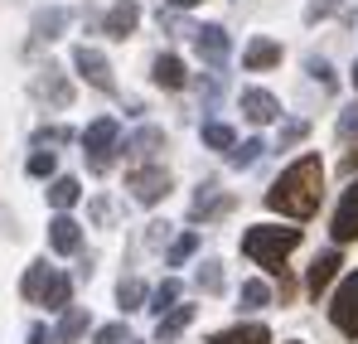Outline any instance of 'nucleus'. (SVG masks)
I'll return each mask as SVG.
<instances>
[{
	"label": "nucleus",
	"instance_id": "bb28decb",
	"mask_svg": "<svg viewBox=\"0 0 358 344\" xmlns=\"http://www.w3.org/2000/svg\"><path fill=\"white\" fill-rule=\"evenodd\" d=\"M44 282H49V267H44V262H29V272H24L20 291H24L29 301H39V296H44Z\"/></svg>",
	"mask_w": 358,
	"mask_h": 344
},
{
	"label": "nucleus",
	"instance_id": "412c9836",
	"mask_svg": "<svg viewBox=\"0 0 358 344\" xmlns=\"http://www.w3.org/2000/svg\"><path fill=\"white\" fill-rule=\"evenodd\" d=\"M155 83H160V88H170V92L184 88V83H189V78H184V63H179L175 54H160V58H155Z\"/></svg>",
	"mask_w": 358,
	"mask_h": 344
},
{
	"label": "nucleus",
	"instance_id": "393cba45",
	"mask_svg": "<svg viewBox=\"0 0 358 344\" xmlns=\"http://www.w3.org/2000/svg\"><path fill=\"white\" fill-rule=\"evenodd\" d=\"M203 146H213V151H233L238 136H233V126H223V121H203Z\"/></svg>",
	"mask_w": 358,
	"mask_h": 344
},
{
	"label": "nucleus",
	"instance_id": "c85d7f7f",
	"mask_svg": "<svg viewBox=\"0 0 358 344\" xmlns=\"http://www.w3.org/2000/svg\"><path fill=\"white\" fill-rule=\"evenodd\" d=\"M117 301H121V310H141L145 287H141V282H121V287H117Z\"/></svg>",
	"mask_w": 358,
	"mask_h": 344
},
{
	"label": "nucleus",
	"instance_id": "b1692460",
	"mask_svg": "<svg viewBox=\"0 0 358 344\" xmlns=\"http://www.w3.org/2000/svg\"><path fill=\"white\" fill-rule=\"evenodd\" d=\"M175 305H179V282H175V277H165V282L155 287V296H150V310H155V315H170Z\"/></svg>",
	"mask_w": 358,
	"mask_h": 344
},
{
	"label": "nucleus",
	"instance_id": "c756f323",
	"mask_svg": "<svg viewBox=\"0 0 358 344\" xmlns=\"http://www.w3.org/2000/svg\"><path fill=\"white\" fill-rule=\"evenodd\" d=\"M199 291H208V296L223 291V272H218V262H203V267H199Z\"/></svg>",
	"mask_w": 358,
	"mask_h": 344
},
{
	"label": "nucleus",
	"instance_id": "72a5a7b5",
	"mask_svg": "<svg viewBox=\"0 0 358 344\" xmlns=\"http://www.w3.org/2000/svg\"><path fill=\"white\" fill-rule=\"evenodd\" d=\"M310 73H315V83H320V88H324V92H329V88H334V68H329V63H324V58H310Z\"/></svg>",
	"mask_w": 358,
	"mask_h": 344
},
{
	"label": "nucleus",
	"instance_id": "dca6fc26",
	"mask_svg": "<svg viewBox=\"0 0 358 344\" xmlns=\"http://www.w3.org/2000/svg\"><path fill=\"white\" fill-rule=\"evenodd\" d=\"M160 146H165V131H160V126H141V131H136V136L126 141V151H131L136 160H150V156H155Z\"/></svg>",
	"mask_w": 358,
	"mask_h": 344
},
{
	"label": "nucleus",
	"instance_id": "ea45409f",
	"mask_svg": "<svg viewBox=\"0 0 358 344\" xmlns=\"http://www.w3.org/2000/svg\"><path fill=\"white\" fill-rule=\"evenodd\" d=\"M344 174H358V151H354V156H344Z\"/></svg>",
	"mask_w": 358,
	"mask_h": 344
},
{
	"label": "nucleus",
	"instance_id": "4468645a",
	"mask_svg": "<svg viewBox=\"0 0 358 344\" xmlns=\"http://www.w3.org/2000/svg\"><path fill=\"white\" fill-rule=\"evenodd\" d=\"M49 247H54V252H78V247H83V228H78L68 214H59V219L49 223Z\"/></svg>",
	"mask_w": 358,
	"mask_h": 344
},
{
	"label": "nucleus",
	"instance_id": "7c9ffc66",
	"mask_svg": "<svg viewBox=\"0 0 358 344\" xmlns=\"http://www.w3.org/2000/svg\"><path fill=\"white\" fill-rule=\"evenodd\" d=\"M54 165H59V160H54V151H34V156H29V174H34V179H49Z\"/></svg>",
	"mask_w": 358,
	"mask_h": 344
},
{
	"label": "nucleus",
	"instance_id": "5701e85b",
	"mask_svg": "<svg viewBox=\"0 0 358 344\" xmlns=\"http://www.w3.org/2000/svg\"><path fill=\"white\" fill-rule=\"evenodd\" d=\"M83 330H87V310L73 305V310L59 320V335H54V340H59V344H78V340H83Z\"/></svg>",
	"mask_w": 358,
	"mask_h": 344
},
{
	"label": "nucleus",
	"instance_id": "7ed1b4c3",
	"mask_svg": "<svg viewBox=\"0 0 358 344\" xmlns=\"http://www.w3.org/2000/svg\"><path fill=\"white\" fill-rule=\"evenodd\" d=\"M117 141H121L117 116H97V121L83 131V156H87V165H92L97 174L112 165V151H117Z\"/></svg>",
	"mask_w": 358,
	"mask_h": 344
},
{
	"label": "nucleus",
	"instance_id": "9b49d317",
	"mask_svg": "<svg viewBox=\"0 0 358 344\" xmlns=\"http://www.w3.org/2000/svg\"><path fill=\"white\" fill-rule=\"evenodd\" d=\"M276 63H281V44H276V39H262V34H257V39L242 49V68H247V73H262V68H276Z\"/></svg>",
	"mask_w": 358,
	"mask_h": 344
},
{
	"label": "nucleus",
	"instance_id": "f257e3e1",
	"mask_svg": "<svg viewBox=\"0 0 358 344\" xmlns=\"http://www.w3.org/2000/svg\"><path fill=\"white\" fill-rule=\"evenodd\" d=\"M320 184H324L320 156H300L296 165H286L281 179L266 189V209H276L286 219H310L320 209Z\"/></svg>",
	"mask_w": 358,
	"mask_h": 344
},
{
	"label": "nucleus",
	"instance_id": "a878e982",
	"mask_svg": "<svg viewBox=\"0 0 358 344\" xmlns=\"http://www.w3.org/2000/svg\"><path fill=\"white\" fill-rule=\"evenodd\" d=\"M262 151H266L262 141H242V146H233V151H228V160H233L238 170H252V165L262 160Z\"/></svg>",
	"mask_w": 358,
	"mask_h": 344
},
{
	"label": "nucleus",
	"instance_id": "6e6552de",
	"mask_svg": "<svg viewBox=\"0 0 358 344\" xmlns=\"http://www.w3.org/2000/svg\"><path fill=\"white\" fill-rule=\"evenodd\" d=\"M242 116H247L252 126H266V121L281 116V102H276L266 88H242Z\"/></svg>",
	"mask_w": 358,
	"mask_h": 344
},
{
	"label": "nucleus",
	"instance_id": "2eb2a0df",
	"mask_svg": "<svg viewBox=\"0 0 358 344\" xmlns=\"http://www.w3.org/2000/svg\"><path fill=\"white\" fill-rule=\"evenodd\" d=\"M228 209V199L218 194V184L208 179V184H199V194H194V204H189V219H213V214H223Z\"/></svg>",
	"mask_w": 358,
	"mask_h": 344
},
{
	"label": "nucleus",
	"instance_id": "4c0bfd02",
	"mask_svg": "<svg viewBox=\"0 0 358 344\" xmlns=\"http://www.w3.org/2000/svg\"><path fill=\"white\" fill-rule=\"evenodd\" d=\"M165 238H170V223H150V242H155V247H160Z\"/></svg>",
	"mask_w": 358,
	"mask_h": 344
},
{
	"label": "nucleus",
	"instance_id": "4be33fe9",
	"mask_svg": "<svg viewBox=\"0 0 358 344\" xmlns=\"http://www.w3.org/2000/svg\"><path fill=\"white\" fill-rule=\"evenodd\" d=\"M189 320H194V305H175L170 315H160V325H155V335H160V344H170V340L179 335V330L189 325Z\"/></svg>",
	"mask_w": 358,
	"mask_h": 344
},
{
	"label": "nucleus",
	"instance_id": "6ab92c4d",
	"mask_svg": "<svg viewBox=\"0 0 358 344\" xmlns=\"http://www.w3.org/2000/svg\"><path fill=\"white\" fill-rule=\"evenodd\" d=\"M68 20H73L68 10H39L34 15V39H59L63 29H68Z\"/></svg>",
	"mask_w": 358,
	"mask_h": 344
},
{
	"label": "nucleus",
	"instance_id": "e433bc0d",
	"mask_svg": "<svg viewBox=\"0 0 358 344\" xmlns=\"http://www.w3.org/2000/svg\"><path fill=\"white\" fill-rule=\"evenodd\" d=\"M59 141H73V131H63V126H49V131H39V136H34V146H59Z\"/></svg>",
	"mask_w": 358,
	"mask_h": 344
},
{
	"label": "nucleus",
	"instance_id": "79ce46f5",
	"mask_svg": "<svg viewBox=\"0 0 358 344\" xmlns=\"http://www.w3.org/2000/svg\"><path fill=\"white\" fill-rule=\"evenodd\" d=\"M349 78H354V88H358V63H354V73H349Z\"/></svg>",
	"mask_w": 358,
	"mask_h": 344
},
{
	"label": "nucleus",
	"instance_id": "1a4fd4ad",
	"mask_svg": "<svg viewBox=\"0 0 358 344\" xmlns=\"http://www.w3.org/2000/svg\"><path fill=\"white\" fill-rule=\"evenodd\" d=\"M194 49L208 58V63H223L228 49H233V39H228L223 25H199V29H194Z\"/></svg>",
	"mask_w": 358,
	"mask_h": 344
},
{
	"label": "nucleus",
	"instance_id": "39448f33",
	"mask_svg": "<svg viewBox=\"0 0 358 344\" xmlns=\"http://www.w3.org/2000/svg\"><path fill=\"white\" fill-rule=\"evenodd\" d=\"M126 189H131L141 204H160V199L170 194V174L160 170V165H141V170L126 174Z\"/></svg>",
	"mask_w": 358,
	"mask_h": 344
},
{
	"label": "nucleus",
	"instance_id": "9d476101",
	"mask_svg": "<svg viewBox=\"0 0 358 344\" xmlns=\"http://www.w3.org/2000/svg\"><path fill=\"white\" fill-rule=\"evenodd\" d=\"M34 97H44V102H54V107H68V102H73V83L63 78L59 68H44V73L34 78Z\"/></svg>",
	"mask_w": 358,
	"mask_h": 344
},
{
	"label": "nucleus",
	"instance_id": "ddd939ff",
	"mask_svg": "<svg viewBox=\"0 0 358 344\" xmlns=\"http://www.w3.org/2000/svg\"><path fill=\"white\" fill-rule=\"evenodd\" d=\"M339 267H344V257H339V252H320V257L310 262V277H305V287H310V296L329 291V282L339 277Z\"/></svg>",
	"mask_w": 358,
	"mask_h": 344
},
{
	"label": "nucleus",
	"instance_id": "58836bf2",
	"mask_svg": "<svg viewBox=\"0 0 358 344\" xmlns=\"http://www.w3.org/2000/svg\"><path fill=\"white\" fill-rule=\"evenodd\" d=\"M29 344H49V330H44V325H34V330H29Z\"/></svg>",
	"mask_w": 358,
	"mask_h": 344
},
{
	"label": "nucleus",
	"instance_id": "f704fd0d",
	"mask_svg": "<svg viewBox=\"0 0 358 344\" xmlns=\"http://www.w3.org/2000/svg\"><path fill=\"white\" fill-rule=\"evenodd\" d=\"M92 340H97V344H126L131 335H126V325H102V330H97Z\"/></svg>",
	"mask_w": 358,
	"mask_h": 344
},
{
	"label": "nucleus",
	"instance_id": "2f4dec72",
	"mask_svg": "<svg viewBox=\"0 0 358 344\" xmlns=\"http://www.w3.org/2000/svg\"><path fill=\"white\" fill-rule=\"evenodd\" d=\"M194 247H199V233H184L175 247H170V267H179V262H189L194 257Z\"/></svg>",
	"mask_w": 358,
	"mask_h": 344
},
{
	"label": "nucleus",
	"instance_id": "f3484780",
	"mask_svg": "<svg viewBox=\"0 0 358 344\" xmlns=\"http://www.w3.org/2000/svg\"><path fill=\"white\" fill-rule=\"evenodd\" d=\"M208 344H271V330L266 325H233V330L213 335Z\"/></svg>",
	"mask_w": 358,
	"mask_h": 344
},
{
	"label": "nucleus",
	"instance_id": "cd10ccee",
	"mask_svg": "<svg viewBox=\"0 0 358 344\" xmlns=\"http://www.w3.org/2000/svg\"><path fill=\"white\" fill-rule=\"evenodd\" d=\"M266 301H271V287L266 282H242V305L247 310H262Z\"/></svg>",
	"mask_w": 358,
	"mask_h": 344
},
{
	"label": "nucleus",
	"instance_id": "f8f14e48",
	"mask_svg": "<svg viewBox=\"0 0 358 344\" xmlns=\"http://www.w3.org/2000/svg\"><path fill=\"white\" fill-rule=\"evenodd\" d=\"M136 25H141V5H136V0H117V5L107 10V20H102V29H107L112 39H126Z\"/></svg>",
	"mask_w": 358,
	"mask_h": 344
},
{
	"label": "nucleus",
	"instance_id": "473e14b6",
	"mask_svg": "<svg viewBox=\"0 0 358 344\" xmlns=\"http://www.w3.org/2000/svg\"><path fill=\"white\" fill-rule=\"evenodd\" d=\"M354 136H358V102L344 107V116H339V141H354Z\"/></svg>",
	"mask_w": 358,
	"mask_h": 344
},
{
	"label": "nucleus",
	"instance_id": "f03ea898",
	"mask_svg": "<svg viewBox=\"0 0 358 344\" xmlns=\"http://www.w3.org/2000/svg\"><path fill=\"white\" fill-rule=\"evenodd\" d=\"M300 247V228H276V223H257V228L242 233V252L257 262V267H271V272H281V262H286V252H296Z\"/></svg>",
	"mask_w": 358,
	"mask_h": 344
},
{
	"label": "nucleus",
	"instance_id": "423d86ee",
	"mask_svg": "<svg viewBox=\"0 0 358 344\" xmlns=\"http://www.w3.org/2000/svg\"><path fill=\"white\" fill-rule=\"evenodd\" d=\"M73 68L97 88V92H112V63L102 58V49H92V44H78L73 49Z\"/></svg>",
	"mask_w": 358,
	"mask_h": 344
},
{
	"label": "nucleus",
	"instance_id": "20e7f679",
	"mask_svg": "<svg viewBox=\"0 0 358 344\" xmlns=\"http://www.w3.org/2000/svg\"><path fill=\"white\" fill-rule=\"evenodd\" d=\"M329 320H334V330L344 340H358V272H349L339 282L334 301H329Z\"/></svg>",
	"mask_w": 358,
	"mask_h": 344
},
{
	"label": "nucleus",
	"instance_id": "0eeeda50",
	"mask_svg": "<svg viewBox=\"0 0 358 344\" xmlns=\"http://www.w3.org/2000/svg\"><path fill=\"white\" fill-rule=\"evenodd\" d=\"M329 233H334V242H354V238H358V179L344 189V199H339V209H334Z\"/></svg>",
	"mask_w": 358,
	"mask_h": 344
},
{
	"label": "nucleus",
	"instance_id": "a19ab883",
	"mask_svg": "<svg viewBox=\"0 0 358 344\" xmlns=\"http://www.w3.org/2000/svg\"><path fill=\"white\" fill-rule=\"evenodd\" d=\"M199 0H170V10H194Z\"/></svg>",
	"mask_w": 358,
	"mask_h": 344
},
{
	"label": "nucleus",
	"instance_id": "aec40b11",
	"mask_svg": "<svg viewBox=\"0 0 358 344\" xmlns=\"http://www.w3.org/2000/svg\"><path fill=\"white\" fill-rule=\"evenodd\" d=\"M78 199H83V184H78L73 174H59V179L49 184V204H54V209H73Z\"/></svg>",
	"mask_w": 358,
	"mask_h": 344
},
{
	"label": "nucleus",
	"instance_id": "a211bd4d",
	"mask_svg": "<svg viewBox=\"0 0 358 344\" xmlns=\"http://www.w3.org/2000/svg\"><path fill=\"white\" fill-rule=\"evenodd\" d=\"M68 296H73V282H68L63 272H49V282H44V296H39V305H49V310H68Z\"/></svg>",
	"mask_w": 358,
	"mask_h": 344
},
{
	"label": "nucleus",
	"instance_id": "c9c22d12",
	"mask_svg": "<svg viewBox=\"0 0 358 344\" xmlns=\"http://www.w3.org/2000/svg\"><path fill=\"white\" fill-rule=\"evenodd\" d=\"M305 131H310L305 121H286V126H281V151H286V146H296V141H305Z\"/></svg>",
	"mask_w": 358,
	"mask_h": 344
}]
</instances>
